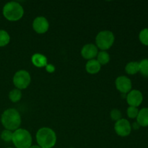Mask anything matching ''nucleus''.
Returning <instances> with one entry per match:
<instances>
[{
    "label": "nucleus",
    "mask_w": 148,
    "mask_h": 148,
    "mask_svg": "<svg viewBox=\"0 0 148 148\" xmlns=\"http://www.w3.org/2000/svg\"><path fill=\"white\" fill-rule=\"evenodd\" d=\"M1 121L5 130L15 131L21 124V116L15 108H8L3 112Z\"/></svg>",
    "instance_id": "f257e3e1"
},
{
    "label": "nucleus",
    "mask_w": 148,
    "mask_h": 148,
    "mask_svg": "<svg viewBox=\"0 0 148 148\" xmlns=\"http://www.w3.org/2000/svg\"><path fill=\"white\" fill-rule=\"evenodd\" d=\"M36 141L41 148H52L56 143V133L49 127H42L36 133Z\"/></svg>",
    "instance_id": "f03ea898"
},
{
    "label": "nucleus",
    "mask_w": 148,
    "mask_h": 148,
    "mask_svg": "<svg viewBox=\"0 0 148 148\" xmlns=\"http://www.w3.org/2000/svg\"><path fill=\"white\" fill-rule=\"evenodd\" d=\"M3 15L10 21H17L23 17L24 10L21 4L16 1H10L3 7Z\"/></svg>",
    "instance_id": "7ed1b4c3"
},
{
    "label": "nucleus",
    "mask_w": 148,
    "mask_h": 148,
    "mask_svg": "<svg viewBox=\"0 0 148 148\" xmlns=\"http://www.w3.org/2000/svg\"><path fill=\"white\" fill-rule=\"evenodd\" d=\"M32 136L27 130L17 129L13 132L12 142L16 148H29L32 145Z\"/></svg>",
    "instance_id": "20e7f679"
},
{
    "label": "nucleus",
    "mask_w": 148,
    "mask_h": 148,
    "mask_svg": "<svg viewBox=\"0 0 148 148\" xmlns=\"http://www.w3.org/2000/svg\"><path fill=\"white\" fill-rule=\"evenodd\" d=\"M114 40H115V37L114 33L110 30L101 31L95 38L96 46L101 49V51L109 49L114 44Z\"/></svg>",
    "instance_id": "39448f33"
},
{
    "label": "nucleus",
    "mask_w": 148,
    "mask_h": 148,
    "mask_svg": "<svg viewBox=\"0 0 148 148\" xmlns=\"http://www.w3.org/2000/svg\"><path fill=\"white\" fill-rule=\"evenodd\" d=\"M31 77L28 72L25 70H19L13 77V83L17 89L23 90L29 86Z\"/></svg>",
    "instance_id": "423d86ee"
},
{
    "label": "nucleus",
    "mask_w": 148,
    "mask_h": 148,
    "mask_svg": "<svg viewBox=\"0 0 148 148\" xmlns=\"http://www.w3.org/2000/svg\"><path fill=\"white\" fill-rule=\"evenodd\" d=\"M116 133L121 137H127L130 135L132 131V126L130 121L125 119H121L116 121L114 125Z\"/></svg>",
    "instance_id": "0eeeda50"
},
{
    "label": "nucleus",
    "mask_w": 148,
    "mask_h": 148,
    "mask_svg": "<svg viewBox=\"0 0 148 148\" xmlns=\"http://www.w3.org/2000/svg\"><path fill=\"white\" fill-rule=\"evenodd\" d=\"M115 84L117 90L123 94L130 92L132 86L131 79L126 76L118 77L116 79Z\"/></svg>",
    "instance_id": "6e6552de"
},
{
    "label": "nucleus",
    "mask_w": 148,
    "mask_h": 148,
    "mask_svg": "<svg viewBox=\"0 0 148 148\" xmlns=\"http://www.w3.org/2000/svg\"><path fill=\"white\" fill-rule=\"evenodd\" d=\"M49 27V21L46 17L39 16L36 17L33 22V28L35 31L39 34H43L47 32Z\"/></svg>",
    "instance_id": "1a4fd4ad"
},
{
    "label": "nucleus",
    "mask_w": 148,
    "mask_h": 148,
    "mask_svg": "<svg viewBox=\"0 0 148 148\" xmlns=\"http://www.w3.org/2000/svg\"><path fill=\"white\" fill-rule=\"evenodd\" d=\"M143 101V95L140 90H132L127 95V101L130 106L138 107Z\"/></svg>",
    "instance_id": "9d476101"
},
{
    "label": "nucleus",
    "mask_w": 148,
    "mask_h": 148,
    "mask_svg": "<svg viewBox=\"0 0 148 148\" xmlns=\"http://www.w3.org/2000/svg\"><path fill=\"white\" fill-rule=\"evenodd\" d=\"M98 53V47L92 43H88V44L85 45L81 50V54H82V57L85 59H88V60L94 59V58L97 56Z\"/></svg>",
    "instance_id": "9b49d317"
},
{
    "label": "nucleus",
    "mask_w": 148,
    "mask_h": 148,
    "mask_svg": "<svg viewBox=\"0 0 148 148\" xmlns=\"http://www.w3.org/2000/svg\"><path fill=\"white\" fill-rule=\"evenodd\" d=\"M32 63L37 67H44L48 64L47 58L41 53H35L32 56Z\"/></svg>",
    "instance_id": "f8f14e48"
},
{
    "label": "nucleus",
    "mask_w": 148,
    "mask_h": 148,
    "mask_svg": "<svg viewBox=\"0 0 148 148\" xmlns=\"http://www.w3.org/2000/svg\"><path fill=\"white\" fill-rule=\"evenodd\" d=\"M137 122L140 127H148V108H143L139 111L137 116Z\"/></svg>",
    "instance_id": "ddd939ff"
},
{
    "label": "nucleus",
    "mask_w": 148,
    "mask_h": 148,
    "mask_svg": "<svg viewBox=\"0 0 148 148\" xmlns=\"http://www.w3.org/2000/svg\"><path fill=\"white\" fill-rule=\"evenodd\" d=\"M101 68V65L100 64L99 62L96 60V59H91L87 62L86 65H85V69L86 71L89 74L91 75H94V74H97L100 71Z\"/></svg>",
    "instance_id": "4468645a"
},
{
    "label": "nucleus",
    "mask_w": 148,
    "mask_h": 148,
    "mask_svg": "<svg viewBox=\"0 0 148 148\" xmlns=\"http://www.w3.org/2000/svg\"><path fill=\"white\" fill-rule=\"evenodd\" d=\"M125 71L128 75H135L140 72V63L137 62H130L126 65Z\"/></svg>",
    "instance_id": "2eb2a0df"
},
{
    "label": "nucleus",
    "mask_w": 148,
    "mask_h": 148,
    "mask_svg": "<svg viewBox=\"0 0 148 148\" xmlns=\"http://www.w3.org/2000/svg\"><path fill=\"white\" fill-rule=\"evenodd\" d=\"M97 61L101 65H105L108 64L110 61V55L106 51H101L98 52L97 55Z\"/></svg>",
    "instance_id": "dca6fc26"
},
{
    "label": "nucleus",
    "mask_w": 148,
    "mask_h": 148,
    "mask_svg": "<svg viewBox=\"0 0 148 148\" xmlns=\"http://www.w3.org/2000/svg\"><path fill=\"white\" fill-rule=\"evenodd\" d=\"M22 98V92L19 89H14L11 90L9 93V98L10 101L13 103H17L19 101H20Z\"/></svg>",
    "instance_id": "f3484780"
},
{
    "label": "nucleus",
    "mask_w": 148,
    "mask_h": 148,
    "mask_svg": "<svg viewBox=\"0 0 148 148\" xmlns=\"http://www.w3.org/2000/svg\"><path fill=\"white\" fill-rule=\"evenodd\" d=\"M10 36L7 31L0 30V47L5 46L10 43Z\"/></svg>",
    "instance_id": "a211bd4d"
},
{
    "label": "nucleus",
    "mask_w": 148,
    "mask_h": 148,
    "mask_svg": "<svg viewBox=\"0 0 148 148\" xmlns=\"http://www.w3.org/2000/svg\"><path fill=\"white\" fill-rule=\"evenodd\" d=\"M140 63V72L143 76L148 77V59L142 60Z\"/></svg>",
    "instance_id": "6ab92c4d"
},
{
    "label": "nucleus",
    "mask_w": 148,
    "mask_h": 148,
    "mask_svg": "<svg viewBox=\"0 0 148 148\" xmlns=\"http://www.w3.org/2000/svg\"><path fill=\"white\" fill-rule=\"evenodd\" d=\"M139 38L143 44L148 46V28H145L140 31Z\"/></svg>",
    "instance_id": "aec40b11"
},
{
    "label": "nucleus",
    "mask_w": 148,
    "mask_h": 148,
    "mask_svg": "<svg viewBox=\"0 0 148 148\" xmlns=\"http://www.w3.org/2000/svg\"><path fill=\"white\" fill-rule=\"evenodd\" d=\"M12 137L13 132L12 131H10V130H4L1 134V139L3 141L7 142V143L11 142L12 140Z\"/></svg>",
    "instance_id": "412c9836"
},
{
    "label": "nucleus",
    "mask_w": 148,
    "mask_h": 148,
    "mask_svg": "<svg viewBox=\"0 0 148 148\" xmlns=\"http://www.w3.org/2000/svg\"><path fill=\"white\" fill-rule=\"evenodd\" d=\"M138 113L139 110L137 107L130 106L127 108V116H128L130 119L137 118V115H138Z\"/></svg>",
    "instance_id": "4be33fe9"
},
{
    "label": "nucleus",
    "mask_w": 148,
    "mask_h": 148,
    "mask_svg": "<svg viewBox=\"0 0 148 148\" xmlns=\"http://www.w3.org/2000/svg\"><path fill=\"white\" fill-rule=\"evenodd\" d=\"M110 116H111V119L114 121H117L121 119V111H120L119 109H117V108H114V109H113L112 111H111Z\"/></svg>",
    "instance_id": "5701e85b"
},
{
    "label": "nucleus",
    "mask_w": 148,
    "mask_h": 148,
    "mask_svg": "<svg viewBox=\"0 0 148 148\" xmlns=\"http://www.w3.org/2000/svg\"><path fill=\"white\" fill-rule=\"evenodd\" d=\"M46 69L48 72H50V73H52L55 71V67L52 64H47L46 66Z\"/></svg>",
    "instance_id": "b1692460"
},
{
    "label": "nucleus",
    "mask_w": 148,
    "mask_h": 148,
    "mask_svg": "<svg viewBox=\"0 0 148 148\" xmlns=\"http://www.w3.org/2000/svg\"><path fill=\"white\" fill-rule=\"evenodd\" d=\"M132 127L133 129H134V130H139V128H140V124H138V123L137 122V121H136V122H134L132 124Z\"/></svg>",
    "instance_id": "393cba45"
},
{
    "label": "nucleus",
    "mask_w": 148,
    "mask_h": 148,
    "mask_svg": "<svg viewBox=\"0 0 148 148\" xmlns=\"http://www.w3.org/2000/svg\"><path fill=\"white\" fill-rule=\"evenodd\" d=\"M29 148H41L38 145H31Z\"/></svg>",
    "instance_id": "a878e982"
},
{
    "label": "nucleus",
    "mask_w": 148,
    "mask_h": 148,
    "mask_svg": "<svg viewBox=\"0 0 148 148\" xmlns=\"http://www.w3.org/2000/svg\"><path fill=\"white\" fill-rule=\"evenodd\" d=\"M7 148H14V147H7Z\"/></svg>",
    "instance_id": "bb28decb"
},
{
    "label": "nucleus",
    "mask_w": 148,
    "mask_h": 148,
    "mask_svg": "<svg viewBox=\"0 0 148 148\" xmlns=\"http://www.w3.org/2000/svg\"><path fill=\"white\" fill-rule=\"evenodd\" d=\"M70 148H75V147H70Z\"/></svg>",
    "instance_id": "cd10ccee"
}]
</instances>
